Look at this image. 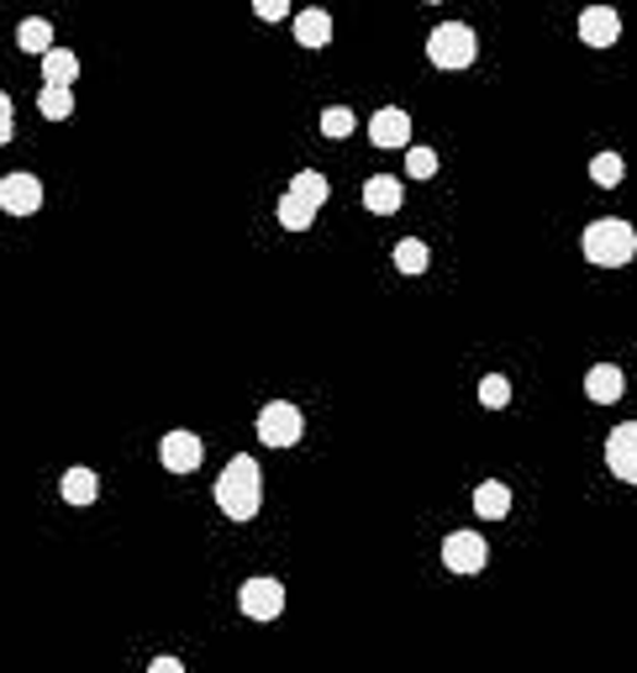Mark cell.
<instances>
[{"mask_svg": "<svg viewBox=\"0 0 637 673\" xmlns=\"http://www.w3.org/2000/svg\"><path fill=\"white\" fill-rule=\"evenodd\" d=\"M216 505H221V516H232V521H253V516H259V505H264V473H259V464H253L248 453H238V458L221 469V479H216Z\"/></svg>", "mask_w": 637, "mask_h": 673, "instance_id": "1", "label": "cell"}, {"mask_svg": "<svg viewBox=\"0 0 637 673\" xmlns=\"http://www.w3.org/2000/svg\"><path fill=\"white\" fill-rule=\"evenodd\" d=\"M579 248H585V259L596 268H627L637 259V227L633 221H616V216L590 221L585 237H579Z\"/></svg>", "mask_w": 637, "mask_h": 673, "instance_id": "2", "label": "cell"}, {"mask_svg": "<svg viewBox=\"0 0 637 673\" xmlns=\"http://www.w3.org/2000/svg\"><path fill=\"white\" fill-rule=\"evenodd\" d=\"M426 59L437 63V69H469V63L480 59L474 27H464V22H443V27H432V37H426Z\"/></svg>", "mask_w": 637, "mask_h": 673, "instance_id": "3", "label": "cell"}, {"mask_svg": "<svg viewBox=\"0 0 637 673\" xmlns=\"http://www.w3.org/2000/svg\"><path fill=\"white\" fill-rule=\"evenodd\" d=\"M301 432H305V421L290 400H269V406L259 410V442L264 447H296Z\"/></svg>", "mask_w": 637, "mask_h": 673, "instance_id": "4", "label": "cell"}, {"mask_svg": "<svg viewBox=\"0 0 637 673\" xmlns=\"http://www.w3.org/2000/svg\"><path fill=\"white\" fill-rule=\"evenodd\" d=\"M0 211L5 216H37L43 211V179L37 175H5L0 179Z\"/></svg>", "mask_w": 637, "mask_h": 673, "instance_id": "5", "label": "cell"}, {"mask_svg": "<svg viewBox=\"0 0 637 673\" xmlns=\"http://www.w3.org/2000/svg\"><path fill=\"white\" fill-rule=\"evenodd\" d=\"M238 611H243L248 621H274V615L285 611V585H279V579H248V585L238 589Z\"/></svg>", "mask_w": 637, "mask_h": 673, "instance_id": "6", "label": "cell"}, {"mask_svg": "<svg viewBox=\"0 0 637 673\" xmlns=\"http://www.w3.org/2000/svg\"><path fill=\"white\" fill-rule=\"evenodd\" d=\"M443 563H448V574H480L490 563V548L480 531H454L448 542H443Z\"/></svg>", "mask_w": 637, "mask_h": 673, "instance_id": "7", "label": "cell"}, {"mask_svg": "<svg viewBox=\"0 0 637 673\" xmlns=\"http://www.w3.org/2000/svg\"><path fill=\"white\" fill-rule=\"evenodd\" d=\"M606 469L622 484H637V421H622L606 437Z\"/></svg>", "mask_w": 637, "mask_h": 673, "instance_id": "8", "label": "cell"}, {"mask_svg": "<svg viewBox=\"0 0 637 673\" xmlns=\"http://www.w3.org/2000/svg\"><path fill=\"white\" fill-rule=\"evenodd\" d=\"M158 458H164L169 473H195L201 458H206V442L195 437V432H169V437L158 442Z\"/></svg>", "mask_w": 637, "mask_h": 673, "instance_id": "9", "label": "cell"}, {"mask_svg": "<svg viewBox=\"0 0 637 673\" xmlns=\"http://www.w3.org/2000/svg\"><path fill=\"white\" fill-rule=\"evenodd\" d=\"M616 37H622V16L611 5H585L579 11V43L585 48H611Z\"/></svg>", "mask_w": 637, "mask_h": 673, "instance_id": "10", "label": "cell"}, {"mask_svg": "<svg viewBox=\"0 0 637 673\" xmlns=\"http://www.w3.org/2000/svg\"><path fill=\"white\" fill-rule=\"evenodd\" d=\"M369 143L374 147H406L411 143V117H406L400 106L374 111V121H369Z\"/></svg>", "mask_w": 637, "mask_h": 673, "instance_id": "11", "label": "cell"}, {"mask_svg": "<svg viewBox=\"0 0 637 673\" xmlns=\"http://www.w3.org/2000/svg\"><path fill=\"white\" fill-rule=\"evenodd\" d=\"M585 395H590L596 406H616V400L627 395V374H622L616 363H596V369L585 374Z\"/></svg>", "mask_w": 637, "mask_h": 673, "instance_id": "12", "label": "cell"}, {"mask_svg": "<svg viewBox=\"0 0 637 673\" xmlns=\"http://www.w3.org/2000/svg\"><path fill=\"white\" fill-rule=\"evenodd\" d=\"M364 211H374V216H395V211H400V179L395 175L364 179Z\"/></svg>", "mask_w": 637, "mask_h": 673, "instance_id": "13", "label": "cell"}, {"mask_svg": "<svg viewBox=\"0 0 637 673\" xmlns=\"http://www.w3.org/2000/svg\"><path fill=\"white\" fill-rule=\"evenodd\" d=\"M296 43H301V48H327V43H333V16H327L322 5L301 11V16H296Z\"/></svg>", "mask_w": 637, "mask_h": 673, "instance_id": "14", "label": "cell"}, {"mask_svg": "<svg viewBox=\"0 0 637 673\" xmlns=\"http://www.w3.org/2000/svg\"><path fill=\"white\" fill-rule=\"evenodd\" d=\"M59 490L74 510H85V505H95V495H100V479H95V469H69L59 479Z\"/></svg>", "mask_w": 637, "mask_h": 673, "instance_id": "15", "label": "cell"}, {"mask_svg": "<svg viewBox=\"0 0 637 673\" xmlns=\"http://www.w3.org/2000/svg\"><path fill=\"white\" fill-rule=\"evenodd\" d=\"M80 80V59L69 48H48L43 53V85H74Z\"/></svg>", "mask_w": 637, "mask_h": 673, "instance_id": "16", "label": "cell"}, {"mask_svg": "<svg viewBox=\"0 0 637 673\" xmlns=\"http://www.w3.org/2000/svg\"><path fill=\"white\" fill-rule=\"evenodd\" d=\"M474 510H480L485 521H506V516H512V490H506V484H495V479H490V484H480V490H474Z\"/></svg>", "mask_w": 637, "mask_h": 673, "instance_id": "17", "label": "cell"}, {"mask_svg": "<svg viewBox=\"0 0 637 673\" xmlns=\"http://www.w3.org/2000/svg\"><path fill=\"white\" fill-rule=\"evenodd\" d=\"M16 48H22V53H37V59H43V53L53 48V22H43V16H27V22L16 27Z\"/></svg>", "mask_w": 637, "mask_h": 673, "instance_id": "18", "label": "cell"}, {"mask_svg": "<svg viewBox=\"0 0 637 673\" xmlns=\"http://www.w3.org/2000/svg\"><path fill=\"white\" fill-rule=\"evenodd\" d=\"M274 216H279V227H285V232H305V227L316 221V205H305L301 195H290V190H285V195H279V211H274Z\"/></svg>", "mask_w": 637, "mask_h": 673, "instance_id": "19", "label": "cell"}, {"mask_svg": "<svg viewBox=\"0 0 637 673\" xmlns=\"http://www.w3.org/2000/svg\"><path fill=\"white\" fill-rule=\"evenodd\" d=\"M290 195H301L305 205H316V211H322V205H327V195H333V184H327V175H322V169H301V175L290 179Z\"/></svg>", "mask_w": 637, "mask_h": 673, "instance_id": "20", "label": "cell"}, {"mask_svg": "<svg viewBox=\"0 0 637 673\" xmlns=\"http://www.w3.org/2000/svg\"><path fill=\"white\" fill-rule=\"evenodd\" d=\"M37 111L48 121H69L74 117V85H43V95H37Z\"/></svg>", "mask_w": 637, "mask_h": 673, "instance_id": "21", "label": "cell"}, {"mask_svg": "<svg viewBox=\"0 0 637 673\" xmlns=\"http://www.w3.org/2000/svg\"><path fill=\"white\" fill-rule=\"evenodd\" d=\"M426 264H432V253H426L422 237H400L395 242V268L400 274H426Z\"/></svg>", "mask_w": 637, "mask_h": 673, "instance_id": "22", "label": "cell"}, {"mask_svg": "<svg viewBox=\"0 0 637 673\" xmlns=\"http://www.w3.org/2000/svg\"><path fill=\"white\" fill-rule=\"evenodd\" d=\"M590 179H596L601 190H616V184L627 179V164H622V153H596V158H590Z\"/></svg>", "mask_w": 637, "mask_h": 673, "instance_id": "23", "label": "cell"}, {"mask_svg": "<svg viewBox=\"0 0 637 673\" xmlns=\"http://www.w3.org/2000/svg\"><path fill=\"white\" fill-rule=\"evenodd\" d=\"M353 127H359V121H353L348 106H327V111H322V137H333V143H342Z\"/></svg>", "mask_w": 637, "mask_h": 673, "instance_id": "24", "label": "cell"}, {"mask_svg": "<svg viewBox=\"0 0 637 673\" xmlns=\"http://www.w3.org/2000/svg\"><path fill=\"white\" fill-rule=\"evenodd\" d=\"M480 400H485L490 410L512 406V380H506V374H485V380H480Z\"/></svg>", "mask_w": 637, "mask_h": 673, "instance_id": "25", "label": "cell"}, {"mask_svg": "<svg viewBox=\"0 0 637 673\" xmlns=\"http://www.w3.org/2000/svg\"><path fill=\"white\" fill-rule=\"evenodd\" d=\"M406 175H411V179H432V175H437V153H432V147H406Z\"/></svg>", "mask_w": 637, "mask_h": 673, "instance_id": "26", "label": "cell"}, {"mask_svg": "<svg viewBox=\"0 0 637 673\" xmlns=\"http://www.w3.org/2000/svg\"><path fill=\"white\" fill-rule=\"evenodd\" d=\"M253 16L259 22H285L290 16V0H253Z\"/></svg>", "mask_w": 637, "mask_h": 673, "instance_id": "27", "label": "cell"}, {"mask_svg": "<svg viewBox=\"0 0 637 673\" xmlns=\"http://www.w3.org/2000/svg\"><path fill=\"white\" fill-rule=\"evenodd\" d=\"M11 132H16V111H11V95L0 89V147L11 143Z\"/></svg>", "mask_w": 637, "mask_h": 673, "instance_id": "28", "label": "cell"}, {"mask_svg": "<svg viewBox=\"0 0 637 673\" xmlns=\"http://www.w3.org/2000/svg\"><path fill=\"white\" fill-rule=\"evenodd\" d=\"M148 673H180V658H153Z\"/></svg>", "mask_w": 637, "mask_h": 673, "instance_id": "29", "label": "cell"}, {"mask_svg": "<svg viewBox=\"0 0 637 673\" xmlns=\"http://www.w3.org/2000/svg\"><path fill=\"white\" fill-rule=\"evenodd\" d=\"M426 5H437V0H426Z\"/></svg>", "mask_w": 637, "mask_h": 673, "instance_id": "30", "label": "cell"}]
</instances>
